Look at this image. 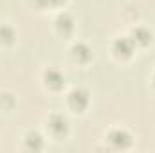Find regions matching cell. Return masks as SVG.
<instances>
[{
  "mask_svg": "<svg viewBox=\"0 0 155 153\" xmlns=\"http://www.w3.org/2000/svg\"><path fill=\"white\" fill-rule=\"evenodd\" d=\"M132 40H134L135 43H139V45H146V43H150V40H152V33H150L148 29H144V27H137V29H134V33H132Z\"/></svg>",
  "mask_w": 155,
  "mask_h": 153,
  "instance_id": "cell-7",
  "label": "cell"
},
{
  "mask_svg": "<svg viewBox=\"0 0 155 153\" xmlns=\"http://www.w3.org/2000/svg\"><path fill=\"white\" fill-rule=\"evenodd\" d=\"M72 56L76 58L78 61H88L92 58V50L85 45V43H76L72 47Z\"/></svg>",
  "mask_w": 155,
  "mask_h": 153,
  "instance_id": "cell-6",
  "label": "cell"
},
{
  "mask_svg": "<svg viewBox=\"0 0 155 153\" xmlns=\"http://www.w3.org/2000/svg\"><path fill=\"white\" fill-rule=\"evenodd\" d=\"M25 142H27V148L29 150H41L43 148V139H41V135H40L38 132H31L27 135Z\"/></svg>",
  "mask_w": 155,
  "mask_h": 153,
  "instance_id": "cell-8",
  "label": "cell"
},
{
  "mask_svg": "<svg viewBox=\"0 0 155 153\" xmlns=\"http://www.w3.org/2000/svg\"><path fill=\"white\" fill-rule=\"evenodd\" d=\"M153 81H155V76H153Z\"/></svg>",
  "mask_w": 155,
  "mask_h": 153,
  "instance_id": "cell-11",
  "label": "cell"
},
{
  "mask_svg": "<svg viewBox=\"0 0 155 153\" xmlns=\"http://www.w3.org/2000/svg\"><path fill=\"white\" fill-rule=\"evenodd\" d=\"M49 128H51V132H52L54 135L61 137V135L67 133L69 124H67V119H65L61 114H52L51 117H49Z\"/></svg>",
  "mask_w": 155,
  "mask_h": 153,
  "instance_id": "cell-3",
  "label": "cell"
},
{
  "mask_svg": "<svg viewBox=\"0 0 155 153\" xmlns=\"http://www.w3.org/2000/svg\"><path fill=\"white\" fill-rule=\"evenodd\" d=\"M69 105L74 112H83L88 106V92L83 88H74L69 94Z\"/></svg>",
  "mask_w": 155,
  "mask_h": 153,
  "instance_id": "cell-1",
  "label": "cell"
},
{
  "mask_svg": "<svg viewBox=\"0 0 155 153\" xmlns=\"http://www.w3.org/2000/svg\"><path fill=\"white\" fill-rule=\"evenodd\" d=\"M56 25H58L60 31H63V33H71V31H72V18H71V15H67V13L60 15L58 20H56Z\"/></svg>",
  "mask_w": 155,
  "mask_h": 153,
  "instance_id": "cell-9",
  "label": "cell"
},
{
  "mask_svg": "<svg viewBox=\"0 0 155 153\" xmlns=\"http://www.w3.org/2000/svg\"><path fill=\"white\" fill-rule=\"evenodd\" d=\"M134 45H135V41L132 38H117L114 41V52H116L117 56L128 58L134 52Z\"/></svg>",
  "mask_w": 155,
  "mask_h": 153,
  "instance_id": "cell-4",
  "label": "cell"
},
{
  "mask_svg": "<svg viewBox=\"0 0 155 153\" xmlns=\"http://www.w3.org/2000/svg\"><path fill=\"white\" fill-rule=\"evenodd\" d=\"M108 141H110V144L114 148H121L123 150V148H128L132 144V135L128 132H124V130H114V132H110Z\"/></svg>",
  "mask_w": 155,
  "mask_h": 153,
  "instance_id": "cell-2",
  "label": "cell"
},
{
  "mask_svg": "<svg viewBox=\"0 0 155 153\" xmlns=\"http://www.w3.org/2000/svg\"><path fill=\"white\" fill-rule=\"evenodd\" d=\"M15 38V31L11 25H0V41L2 43H11Z\"/></svg>",
  "mask_w": 155,
  "mask_h": 153,
  "instance_id": "cell-10",
  "label": "cell"
},
{
  "mask_svg": "<svg viewBox=\"0 0 155 153\" xmlns=\"http://www.w3.org/2000/svg\"><path fill=\"white\" fill-rule=\"evenodd\" d=\"M45 83H47V86H51V88H54V90H58V88H61L63 86V76L56 70V69H49V70H45Z\"/></svg>",
  "mask_w": 155,
  "mask_h": 153,
  "instance_id": "cell-5",
  "label": "cell"
}]
</instances>
